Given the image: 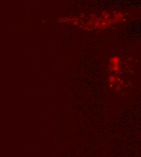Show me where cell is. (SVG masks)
I'll return each instance as SVG.
<instances>
[]
</instances>
